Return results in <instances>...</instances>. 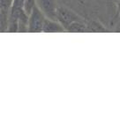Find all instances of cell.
I'll return each mask as SVG.
<instances>
[{
    "label": "cell",
    "mask_w": 120,
    "mask_h": 120,
    "mask_svg": "<svg viewBox=\"0 0 120 120\" xmlns=\"http://www.w3.org/2000/svg\"><path fill=\"white\" fill-rule=\"evenodd\" d=\"M45 19H46L45 15L38 8L37 5H35L29 14L27 32H31V33L42 32V27H43Z\"/></svg>",
    "instance_id": "cell-1"
},
{
    "label": "cell",
    "mask_w": 120,
    "mask_h": 120,
    "mask_svg": "<svg viewBox=\"0 0 120 120\" xmlns=\"http://www.w3.org/2000/svg\"><path fill=\"white\" fill-rule=\"evenodd\" d=\"M56 19L64 26V27L65 28V31H66V28L71 25V23L75 22V21L83 20L81 19V17H79L76 12H74L70 8L66 7V6H63V5H59L57 7Z\"/></svg>",
    "instance_id": "cell-2"
},
{
    "label": "cell",
    "mask_w": 120,
    "mask_h": 120,
    "mask_svg": "<svg viewBox=\"0 0 120 120\" xmlns=\"http://www.w3.org/2000/svg\"><path fill=\"white\" fill-rule=\"evenodd\" d=\"M36 5L46 18L57 20L56 11L58 5L56 4V0H36Z\"/></svg>",
    "instance_id": "cell-3"
},
{
    "label": "cell",
    "mask_w": 120,
    "mask_h": 120,
    "mask_svg": "<svg viewBox=\"0 0 120 120\" xmlns=\"http://www.w3.org/2000/svg\"><path fill=\"white\" fill-rule=\"evenodd\" d=\"M42 32L44 33H61L66 32L64 26L58 21L55 19H50L46 18L42 27Z\"/></svg>",
    "instance_id": "cell-4"
},
{
    "label": "cell",
    "mask_w": 120,
    "mask_h": 120,
    "mask_svg": "<svg viewBox=\"0 0 120 120\" xmlns=\"http://www.w3.org/2000/svg\"><path fill=\"white\" fill-rule=\"evenodd\" d=\"M67 32H88L86 24L81 20V21H75L71 23L70 26L66 28Z\"/></svg>",
    "instance_id": "cell-5"
},
{
    "label": "cell",
    "mask_w": 120,
    "mask_h": 120,
    "mask_svg": "<svg viewBox=\"0 0 120 120\" xmlns=\"http://www.w3.org/2000/svg\"><path fill=\"white\" fill-rule=\"evenodd\" d=\"M12 3H13V0H0V10L4 13V16L7 17V19L11 8L12 6Z\"/></svg>",
    "instance_id": "cell-6"
},
{
    "label": "cell",
    "mask_w": 120,
    "mask_h": 120,
    "mask_svg": "<svg viewBox=\"0 0 120 120\" xmlns=\"http://www.w3.org/2000/svg\"><path fill=\"white\" fill-rule=\"evenodd\" d=\"M35 5H36V0H24L23 10L26 14L29 15Z\"/></svg>",
    "instance_id": "cell-7"
},
{
    "label": "cell",
    "mask_w": 120,
    "mask_h": 120,
    "mask_svg": "<svg viewBox=\"0 0 120 120\" xmlns=\"http://www.w3.org/2000/svg\"><path fill=\"white\" fill-rule=\"evenodd\" d=\"M87 26V29L88 31H98V32H101V31H105V28L103 26H101V24H99L96 21H93L91 22L90 25H86Z\"/></svg>",
    "instance_id": "cell-8"
},
{
    "label": "cell",
    "mask_w": 120,
    "mask_h": 120,
    "mask_svg": "<svg viewBox=\"0 0 120 120\" xmlns=\"http://www.w3.org/2000/svg\"><path fill=\"white\" fill-rule=\"evenodd\" d=\"M23 4H24V0H13V3H12V6L11 8V11H17L23 9Z\"/></svg>",
    "instance_id": "cell-9"
},
{
    "label": "cell",
    "mask_w": 120,
    "mask_h": 120,
    "mask_svg": "<svg viewBox=\"0 0 120 120\" xmlns=\"http://www.w3.org/2000/svg\"><path fill=\"white\" fill-rule=\"evenodd\" d=\"M5 20H7V17L4 16V13H3V12L1 11V10H0V24H3Z\"/></svg>",
    "instance_id": "cell-10"
},
{
    "label": "cell",
    "mask_w": 120,
    "mask_h": 120,
    "mask_svg": "<svg viewBox=\"0 0 120 120\" xmlns=\"http://www.w3.org/2000/svg\"><path fill=\"white\" fill-rule=\"evenodd\" d=\"M120 8V0H118V9Z\"/></svg>",
    "instance_id": "cell-11"
},
{
    "label": "cell",
    "mask_w": 120,
    "mask_h": 120,
    "mask_svg": "<svg viewBox=\"0 0 120 120\" xmlns=\"http://www.w3.org/2000/svg\"><path fill=\"white\" fill-rule=\"evenodd\" d=\"M119 12H120V8H119Z\"/></svg>",
    "instance_id": "cell-12"
}]
</instances>
